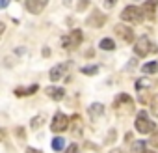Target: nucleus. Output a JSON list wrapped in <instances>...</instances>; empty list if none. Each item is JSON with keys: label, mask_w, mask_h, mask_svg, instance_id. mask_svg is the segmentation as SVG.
<instances>
[{"label": "nucleus", "mask_w": 158, "mask_h": 153, "mask_svg": "<svg viewBox=\"0 0 158 153\" xmlns=\"http://www.w3.org/2000/svg\"><path fill=\"white\" fill-rule=\"evenodd\" d=\"M134 86H136V90H138V92H141V90H151V88H152V81H151V79H147V76H141V79H138V81H136V84H134Z\"/></svg>", "instance_id": "obj_16"}, {"label": "nucleus", "mask_w": 158, "mask_h": 153, "mask_svg": "<svg viewBox=\"0 0 158 153\" xmlns=\"http://www.w3.org/2000/svg\"><path fill=\"white\" fill-rule=\"evenodd\" d=\"M88 2L89 0H78V4H76V11H84L88 8Z\"/></svg>", "instance_id": "obj_25"}, {"label": "nucleus", "mask_w": 158, "mask_h": 153, "mask_svg": "<svg viewBox=\"0 0 158 153\" xmlns=\"http://www.w3.org/2000/svg\"><path fill=\"white\" fill-rule=\"evenodd\" d=\"M43 123H45V116H43V114H37L35 118H32V123H30V127H32V129H39Z\"/></svg>", "instance_id": "obj_19"}, {"label": "nucleus", "mask_w": 158, "mask_h": 153, "mask_svg": "<svg viewBox=\"0 0 158 153\" xmlns=\"http://www.w3.org/2000/svg\"><path fill=\"white\" fill-rule=\"evenodd\" d=\"M37 90H39V86H37V84L26 86V88H15V95H17V97H26V95H34Z\"/></svg>", "instance_id": "obj_14"}, {"label": "nucleus", "mask_w": 158, "mask_h": 153, "mask_svg": "<svg viewBox=\"0 0 158 153\" xmlns=\"http://www.w3.org/2000/svg\"><path fill=\"white\" fill-rule=\"evenodd\" d=\"M52 147H54V151H61V149L65 147V140H63L61 136H56V138L52 140Z\"/></svg>", "instance_id": "obj_20"}, {"label": "nucleus", "mask_w": 158, "mask_h": 153, "mask_svg": "<svg viewBox=\"0 0 158 153\" xmlns=\"http://www.w3.org/2000/svg\"><path fill=\"white\" fill-rule=\"evenodd\" d=\"M104 23H106V15H104L101 10H93L91 15L86 19V24H88V26H93V28H99V26H102Z\"/></svg>", "instance_id": "obj_6"}, {"label": "nucleus", "mask_w": 158, "mask_h": 153, "mask_svg": "<svg viewBox=\"0 0 158 153\" xmlns=\"http://www.w3.org/2000/svg\"><path fill=\"white\" fill-rule=\"evenodd\" d=\"M69 123H73V127H71V131H73V134L76 136H80L82 134V118L78 116V114H74L73 118H69Z\"/></svg>", "instance_id": "obj_13"}, {"label": "nucleus", "mask_w": 158, "mask_h": 153, "mask_svg": "<svg viewBox=\"0 0 158 153\" xmlns=\"http://www.w3.org/2000/svg\"><path fill=\"white\" fill-rule=\"evenodd\" d=\"M121 21L130 23V24H139L143 21V11L138 6H127L121 11Z\"/></svg>", "instance_id": "obj_1"}, {"label": "nucleus", "mask_w": 158, "mask_h": 153, "mask_svg": "<svg viewBox=\"0 0 158 153\" xmlns=\"http://www.w3.org/2000/svg\"><path fill=\"white\" fill-rule=\"evenodd\" d=\"M15 134H19V138H21V140H24V138H26V136H24V129H23V127H19V129L15 131Z\"/></svg>", "instance_id": "obj_28"}, {"label": "nucleus", "mask_w": 158, "mask_h": 153, "mask_svg": "<svg viewBox=\"0 0 158 153\" xmlns=\"http://www.w3.org/2000/svg\"><path fill=\"white\" fill-rule=\"evenodd\" d=\"M65 153H78V146H76V144H71Z\"/></svg>", "instance_id": "obj_26"}, {"label": "nucleus", "mask_w": 158, "mask_h": 153, "mask_svg": "<svg viewBox=\"0 0 158 153\" xmlns=\"http://www.w3.org/2000/svg\"><path fill=\"white\" fill-rule=\"evenodd\" d=\"M80 71H82L84 75H97V73H99V67H97V65H86V67H82Z\"/></svg>", "instance_id": "obj_22"}, {"label": "nucleus", "mask_w": 158, "mask_h": 153, "mask_svg": "<svg viewBox=\"0 0 158 153\" xmlns=\"http://www.w3.org/2000/svg\"><path fill=\"white\" fill-rule=\"evenodd\" d=\"M132 97L130 95H127V94H119L117 97H115V101H114V107L115 108H119V107H123V105H127V107H132Z\"/></svg>", "instance_id": "obj_15"}, {"label": "nucleus", "mask_w": 158, "mask_h": 153, "mask_svg": "<svg viewBox=\"0 0 158 153\" xmlns=\"http://www.w3.org/2000/svg\"><path fill=\"white\" fill-rule=\"evenodd\" d=\"M141 153H156V151H151V149H143Z\"/></svg>", "instance_id": "obj_36"}, {"label": "nucleus", "mask_w": 158, "mask_h": 153, "mask_svg": "<svg viewBox=\"0 0 158 153\" xmlns=\"http://www.w3.org/2000/svg\"><path fill=\"white\" fill-rule=\"evenodd\" d=\"M145 146H147V142H134V144H132V149L138 151V153H141V151L145 149Z\"/></svg>", "instance_id": "obj_23"}, {"label": "nucleus", "mask_w": 158, "mask_h": 153, "mask_svg": "<svg viewBox=\"0 0 158 153\" xmlns=\"http://www.w3.org/2000/svg\"><path fill=\"white\" fill-rule=\"evenodd\" d=\"M149 107H151L152 116H156V118H158V94H156V95H152V99L149 101Z\"/></svg>", "instance_id": "obj_21"}, {"label": "nucleus", "mask_w": 158, "mask_h": 153, "mask_svg": "<svg viewBox=\"0 0 158 153\" xmlns=\"http://www.w3.org/2000/svg\"><path fill=\"white\" fill-rule=\"evenodd\" d=\"M141 71H143L145 75H149V73L154 75V73L158 71V63H156V62H149V63H145V65L141 67Z\"/></svg>", "instance_id": "obj_18"}, {"label": "nucleus", "mask_w": 158, "mask_h": 153, "mask_svg": "<svg viewBox=\"0 0 158 153\" xmlns=\"http://www.w3.org/2000/svg\"><path fill=\"white\" fill-rule=\"evenodd\" d=\"M47 95L54 101H61L63 95H65V90L63 88H58V86H48L47 88Z\"/></svg>", "instance_id": "obj_12"}, {"label": "nucleus", "mask_w": 158, "mask_h": 153, "mask_svg": "<svg viewBox=\"0 0 158 153\" xmlns=\"http://www.w3.org/2000/svg\"><path fill=\"white\" fill-rule=\"evenodd\" d=\"M4 140V129H0V142Z\"/></svg>", "instance_id": "obj_34"}, {"label": "nucleus", "mask_w": 158, "mask_h": 153, "mask_svg": "<svg viewBox=\"0 0 158 153\" xmlns=\"http://www.w3.org/2000/svg\"><path fill=\"white\" fill-rule=\"evenodd\" d=\"M149 144H151L152 147H158V131H154V133L151 134V138H149Z\"/></svg>", "instance_id": "obj_24"}, {"label": "nucleus", "mask_w": 158, "mask_h": 153, "mask_svg": "<svg viewBox=\"0 0 158 153\" xmlns=\"http://www.w3.org/2000/svg\"><path fill=\"white\" fill-rule=\"evenodd\" d=\"M82 39H84V36H82V30H71L69 34H65L63 37H61V47L63 49H74V47H78L82 43Z\"/></svg>", "instance_id": "obj_2"}, {"label": "nucleus", "mask_w": 158, "mask_h": 153, "mask_svg": "<svg viewBox=\"0 0 158 153\" xmlns=\"http://www.w3.org/2000/svg\"><path fill=\"white\" fill-rule=\"evenodd\" d=\"M26 153H41V151H39V149H34V147H28Z\"/></svg>", "instance_id": "obj_33"}, {"label": "nucleus", "mask_w": 158, "mask_h": 153, "mask_svg": "<svg viewBox=\"0 0 158 153\" xmlns=\"http://www.w3.org/2000/svg\"><path fill=\"white\" fill-rule=\"evenodd\" d=\"M156 8H158V0H145V2H143V10H141L143 11V17L149 19V21H152Z\"/></svg>", "instance_id": "obj_10"}, {"label": "nucleus", "mask_w": 158, "mask_h": 153, "mask_svg": "<svg viewBox=\"0 0 158 153\" xmlns=\"http://www.w3.org/2000/svg\"><path fill=\"white\" fill-rule=\"evenodd\" d=\"M67 63H58V65H54L50 71H48V79L52 81V82H58V81H61L63 76L67 75Z\"/></svg>", "instance_id": "obj_7"}, {"label": "nucleus", "mask_w": 158, "mask_h": 153, "mask_svg": "<svg viewBox=\"0 0 158 153\" xmlns=\"http://www.w3.org/2000/svg\"><path fill=\"white\" fill-rule=\"evenodd\" d=\"M47 4H48V0H26V10L34 15H39V13H43Z\"/></svg>", "instance_id": "obj_8"}, {"label": "nucleus", "mask_w": 158, "mask_h": 153, "mask_svg": "<svg viewBox=\"0 0 158 153\" xmlns=\"http://www.w3.org/2000/svg\"><path fill=\"white\" fill-rule=\"evenodd\" d=\"M8 4H10V0H0V10L8 8Z\"/></svg>", "instance_id": "obj_29"}, {"label": "nucleus", "mask_w": 158, "mask_h": 153, "mask_svg": "<svg viewBox=\"0 0 158 153\" xmlns=\"http://www.w3.org/2000/svg\"><path fill=\"white\" fill-rule=\"evenodd\" d=\"M115 2H117V0H104V6H106L108 10H112V8L115 6Z\"/></svg>", "instance_id": "obj_27"}, {"label": "nucleus", "mask_w": 158, "mask_h": 153, "mask_svg": "<svg viewBox=\"0 0 158 153\" xmlns=\"http://www.w3.org/2000/svg\"><path fill=\"white\" fill-rule=\"evenodd\" d=\"M41 54H43V56H50V49H43Z\"/></svg>", "instance_id": "obj_32"}, {"label": "nucleus", "mask_w": 158, "mask_h": 153, "mask_svg": "<svg viewBox=\"0 0 158 153\" xmlns=\"http://www.w3.org/2000/svg\"><path fill=\"white\" fill-rule=\"evenodd\" d=\"M110 153H125V151H121V149H112Z\"/></svg>", "instance_id": "obj_35"}, {"label": "nucleus", "mask_w": 158, "mask_h": 153, "mask_svg": "<svg viewBox=\"0 0 158 153\" xmlns=\"http://www.w3.org/2000/svg\"><path fill=\"white\" fill-rule=\"evenodd\" d=\"M50 129H52V133H63V131H67L69 129V116H65L63 112H56L54 118H52Z\"/></svg>", "instance_id": "obj_4"}, {"label": "nucleus", "mask_w": 158, "mask_h": 153, "mask_svg": "<svg viewBox=\"0 0 158 153\" xmlns=\"http://www.w3.org/2000/svg\"><path fill=\"white\" fill-rule=\"evenodd\" d=\"M4 30H6V24H4L2 21H0V36H2V34H4Z\"/></svg>", "instance_id": "obj_31"}, {"label": "nucleus", "mask_w": 158, "mask_h": 153, "mask_svg": "<svg viewBox=\"0 0 158 153\" xmlns=\"http://www.w3.org/2000/svg\"><path fill=\"white\" fill-rule=\"evenodd\" d=\"M134 52H136V56H139V58H143V56H147V54L151 52V41H149L147 36H141V37L136 41Z\"/></svg>", "instance_id": "obj_5"}, {"label": "nucleus", "mask_w": 158, "mask_h": 153, "mask_svg": "<svg viewBox=\"0 0 158 153\" xmlns=\"http://www.w3.org/2000/svg\"><path fill=\"white\" fill-rule=\"evenodd\" d=\"M88 114H89V118H91V120L101 118V116L104 114V105H102V103H93V105H89Z\"/></svg>", "instance_id": "obj_11"}, {"label": "nucleus", "mask_w": 158, "mask_h": 153, "mask_svg": "<svg viewBox=\"0 0 158 153\" xmlns=\"http://www.w3.org/2000/svg\"><path fill=\"white\" fill-rule=\"evenodd\" d=\"M136 129L141 133V134H149L151 131H154V123L149 120V114L145 112V110H141V112H138V116H136Z\"/></svg>", "instance_id": "obj_3"}, {"label": "nucleus", "mask_w": 158, "mask_h": 153, "mask_svg": "<svg viewBox=\"0 0 158 153\" xmlns=\"http://www.w3.org/2000/svg\"><path fill=\"white\" fill-rule=\"evenodd\" d=\"M115 34H117L125 43H132V41H134V32H132V28H128V26H125V24H115Z\"/></svg>", "instance_id": "obj_9"}, {"label": "nucleus", "mask_w": 158, "mask_h": 153, "mask_svg": "<svg viewBox=\"0 0 158 153\" xmlns=\"http://www.w3.org/2000/svg\"><path fill=\"white\" fill-rule=\"evenodd\" d=\"M99 47H101L102 50H114V49H115V43H114V39H110V37H104V39L99 43Z\"/></svg>", "instance_id": "obj_17"}, {"label": "nucleus", "mask_w": 158, "mask_h": 153, "mask_svg": "<svg viewBox=\"0 0 158 153\" xmlns=\"http://www.w3.org/2000/svg\"><path fill=\"white\" fill-rule=\"evenodd\" d=\"M114 140H115V131L112 129V131H110V138H108V142H114Z\"/></svg>", "instance_id": "obj_30"}]
</instances>
